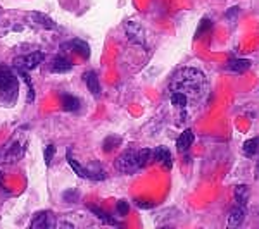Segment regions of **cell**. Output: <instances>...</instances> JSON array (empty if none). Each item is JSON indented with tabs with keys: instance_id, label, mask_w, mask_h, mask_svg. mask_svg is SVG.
Masks as SVG:
<instances>
[{
	"instance_id": "obj_1",
	"label": "cell",
	"mask_w": 259,
	"mask_h": 229,
	"mask_svg": "<svg viewBox=\"0 0 259 229\" xmlns=\"http://www.w3.org/2000/svg\"><path fill=\"white\" fill-rule=\"evenodd\" d=\"M204 90H206V78L199 69L194 68L180 69L173 76L169 85V91L185 95L189 98V102L200 100V97L204 95Z\"/></svg>"
},
{
	"instance_id": "obj_2",
	"label": "cell",
	"mask_w": 259,
	"mask_h": 229,
	"mask_svg": "<svg viewBox=\"0 0 259 229\" xmlns=\"http://www.w3.org/2000/svg\"><path fill=\"white\" fill-rule=\"evenodd\" d=\"M19 93V81L14 71L7 66H0V98L7 105H14Z\"/></svg>"
},
{
	"instance_id": "obj_3",
	"label": "cell",
	"mask_w": 259,
	"mask_h": 229,
	"mask_svg": "<svg viewBox=\"0 0 259 229\" xmlns=\"http://www.w3.org/2000/svg\"><path fill=\"white\" fill-rule=\"evenodd\" d=\"M137 155H139L137 150H126V152H123L114 162L116 170L123 174L135 173V170L139 169V165H137Z\"/></svg>"
},
{
	"instance_id": "obj_4",
	"label": "cell",
	"mask_w": 259,
	"mask_h": 229,
	"mask_svg": "<svg viewBox=\"0 0 259 229\" xmlns=\"http://www.w3.org/2000/svg\"><path fill=\"white\" fill-rule=\"evenodd\" d=\"M44 59H45L44 52H31V53H28V55L18 57V59L14 61V68L31 71V69H35L38 64H41Z\"/></svg>"
},
{
	"instance_id": "obj_5",
	"label": "cell",
	"mask_w": 259,
	"mask_h": 229,
	"mask_svg": "<svg viewBox=\"0 0 259 229\" xmlns=\"http://www.w3.org/2000/svg\"><path fill=\"white\" fill-rule=\"evenodd\" d=\"M54 226H56V219H54L52 212H49V210L38 212L30 222L31 229H50Z\"/></svg>"
},
{
	"instance_id": "obj_6",
	"label": "cell",
	"mask_w": 259,
	"mask_h": 229,
	"mask_svg": "<svg viewBox=\"0 0 259 229\" xmlns=\"http://www.w3.org/2000/svg\"><path fill=\"white\" fill-rule=\"evenodd\" d=\"M50 73H57V74H64L68 71L73 69V62H71L68 57H62V55H56L52 59L49 66Z\"/></svg>"
},
{
	"instance_id": "obj_7",
	"label": "cell",
	"mask_w": 259,
	"mask_h": 229,
	"mask_svg": "<svg viewBox=\"0 0 259 229\" xmlns=\"http://www.w3.org/2000/svg\"><path fill=\"white\" fill-rule=\"evenodd\" d=\"M28 19L31 21V24H35V26H38V28H44V30H56L54 19H50L49 16L41 14V12H30Z\"/></svg>"
},
{
	"instance_id": "obj_8",
	"label": "cell",
	"mask_w": 259,
	"mask_h": 229,
	"mask_svg": "<svg viewBox=\"0 0 259 229\" xmlns=\"http://www.w3.org/2000/svg\"><path fill=\"white\" fill-rule=\"evenodd\" d=\"M62 47L71 48L74 53H78L80 57H83V59H89L90 57V47H89V43L83 40H73V41H69L68 45H62Z\"/></svg>"
},
{
	"instance_id": "obj_9",
	"label": "cell",
	"mask_w": 259,
	"mask_h": 229,
	"mask_svg": "<svg viewBox=\"0 0 259 229\" xmlns=\"http://www.w3.org/2000/svg\"><path fill=\"white\" fill-rule=\"evenodd\" d=\"M154 160L161 164L162 167L171 169V152L166 147H157L154 150Z\"/></svg>"
},
{
	"instance_id": "obj_10",
	"label": "cell",
	"mask_w": 259,
	"mask_h": 229,
	"mask_svg": "<svg viewBox=\"0 0 259 229\" xmlns=\"http://www.w3.org/2000/svg\"><path fill=\"white\" fill-rule=\"evenodd\" d=\"M192 143H194V131H192V130H185V131L182 133V135L178 136V140H177L178 152H187V150L192 147Z\"/></svg>"
},
{
	"instance_id": "obj_11",
	"label": "cell",
	"mask_w": 259,
	"mask_h": 229,
	"mask_svg": "<svg viewBox=\"0 0 259 229\" xmlns=\"http://www.w3.org/2000/svg\"><path fill=\"white\" fill-rule=\"evenodd\" d=\"M244 215H245L244 207L242 205L233 207L228 215V227H239L242 224V220H244Z\"/></svg>"
},
{
	"instance_id": "obj_12",
	"label": "cell",
	"mask_w": 259,
	"mask_h": 229,
	"mask_svg": "<svg viewBox=\"0 0 259 229\" xmlns=\"http://www.w3.org/2000/svg\"><path fill=\"white\" fill-rule=\"evenodd\" d=\"M85 83H87V86H89L90 93L95 95V97H99L100 83H99V78H97V74H95V71H89V73L85 74Z\"/></svg>"
},
{
	"instance_id": "obj_13",
	"label": "cell",
	"mask_w": 259,
	"mask_h": 229,
	"mask_svg": "<svg viewBox=\"0 0 259 229\" xmlns=\"http://www.w3.org/2000/svg\"><path fill=\"white\" fill-rule=\"evenodd\" d=\"M126 33L133 41H137V43H144V30H142V26L139 23L126 24Z\"/></svg>"
},
{
	"instance_id": "obj_14",
	"label": "cell",
	"mask_w": 259,
	"mask_h": 229,
	"mask_svg": "<svg viewBox=\"0 0 259 229\" xmlns=\"http://www.w3.org/2000/svg\"><path fill=\"white\" fill-rule=\"evenodd\" d=\"M89 210L92 212V214L95 215V217L97 219H100L102 220L104 224H109V226H119V222L118 220H114L111 217L109 214H107V212H104L102 209H99V207H94V205H89Z\"/></svg>"
},
{
	"instance_id": "obj_15",
	"label": "cell",
	"mask_w": 259,
	"mask_h": 229,
	"mask_svg": "<svg viewBox=\"0 0 259 229\" xmlns=\"http://www.w3.org/2000/svg\"><path fill=\"white\" fill-rule=\"evenodd\" d=\"M61 105H62V109H64V110L74 112V110L80 109L81 102L76 97H73V95H62V97H61Z\"/></svg>"
},
{
	"instance_id": "obj_16",
	"label": "cell",
	"mask_w": 259,
	"mask_h": 229,
	"mask_svg": "<svg viewBox=\"0 0 259 229\" xmlns=\"http://www.w3.org/2000/svg\"><path fill=\"white\" fill-rule=\"evenodd\" d=\"M150 159H154V150H150V148L139 150V155H137V165H139V169L145 167L150 162Z\"/></svg>"
},
{
	"instance_id": "obj_17",
	"label": "cell",
	"mask_w": 259,
	"mask_h": 229,
	"mask_svg": "<svg viewBox=\"0 0 259 229\" xmlns=\"http://www.w3.org/2000/svg\"><path fill=\"white\" fill-rule=\"evenodd\" d=\"M257 148H259V138H250L242 147V153L245 157H254L257 153Z\"/></svg>"
},
{
	"instance_id": "obj_18",
	"label": "cell",
	"mask_w": 259,
	"mask_h": 229,
	"mask_svg": "<svg viewBox=\"0 0 259 229\" xmlns=\"http://www.w3.org/2000/svg\"><path fill=\"white\" fill-rule=\"evenodd\" d=\"M235 200L239 205H247V200H249V186L245 185H239L235 186Z\"/></svg>"
},
{
	"instance_id": "obj_19",
	"label": "cell",
	"mask_w": 259,
	"mask_h": 229,
	"mask_svg": "<svg viewBox=\"0 0 259 229\" xmlns=\"http://www.w3.org/2000/svg\"><path fill=\"white\" fill-rule=\"evenodd\" d=\"M250 68V62L247 59H233L228 64V69L233 71V73H244Z\"/></svg>"
},
{
	"instance_id": "obj_20",
	"label": "cell",
	"mask_w": 259,
	"mask_h": 229,
	"mask_svg": "<svg viewBox=\"0 0 259 229\" xmlns=\"http://www.w3.org/2000/svg\"><path fill=\"white\" fill-rule=\"evenodd\" d=\"M68 162H69V165L73 167V170L78 174V176L83 178V180H89V170H87V167H81V165L73 159V155H71V153H68Z\"/></svg>"
},
{
	"instance_id": "obj_21",
	"label": "cell",
	"mask_w": 259,
	"mask_h": 229,
	"mask_svg": "<svg viewBox=\"0 0 259 229\" xmlns=\"http://www.w3.org/2000/svg\"><path fill=\"white\" fill-rule=\"evenodd\" d=\"M118 145H121V138L119 136H107L106 140H104V152H111V150H114Z\"/></svg>"
},
{
	"instance_id": "obj_22",
	"label": "cell",
	"mask_w": 259,
	"mask_h": 229,
	"mask_svg": "<svg viewBox=\"0 0 259 229\" xmlns=\"http://www.w3.org/2000/svg\"><path fill=\"white\" fill-rule=\"evenodd\" d=\"M211 26H212L211 19H202V21H200L199 30L195 31V40H199L200 36H202V33H207V31H209V30H211Z\"/></svg>"
},
{
	"instance_id": "obj_23",
	"label": "cell",
	"mask_w": 259,
	"mask_h": 229,
	"mask_svg": "<svg viewBox=\"0 0 259 229\" xmlns=\"http://www.w3.org/2000/svg\"><path fill=\"white\" fill-rule=\"evenodd\" d=\"M54 155H56V145H47V147H45V152H44L45 164H47V165L52 164V157Z\"/></svg>"
},
{
	"instance_id": "obj_24",
	"label": "cell",
	"mask_w": 259,
	"mask_h": 229,
	"mask_svg": "<svg viewBox=\"0 0 259 229\" xmlns=\"http://www.w3.org/2000/svg\"><path fill=\"white\" fill-rule=\"evenodd\" d=\"M128 210H130L128 202H124V200H119V202L116 203V212H118V215H126Z\"/></svg>"
},
{
	"instance_id": "obj_25",
	"label": "cell",
	"mask_w": 259,
	"mask_h": 229,
	"mask_svg": "<svg viewBox=\"0 0 259 229\" xmlns=\"http://www.w3.org/2000/svg\"><path fill=\"white\" fill-rule=\"evenodd\" d=\"M4 185V174H2V170H0V186Z\"/></svg>"
}]
</instances>
